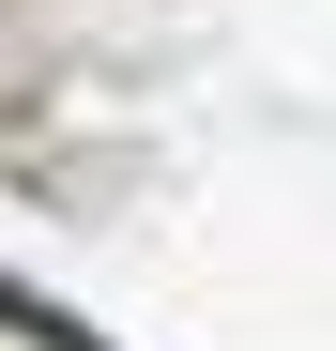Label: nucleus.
<instances>
[{
    "mask_svg": "<svg viewBox=\"0 0 336 351\" xmlns=\"http://www.w3.org/2000/svg\"><path fill=\"white\" fill-rule=\"evenodd\" d=\"M0 321H16V336H46V351H92V336H77L62 306H31V290H16V275H0Z\"/></svg>",
    "mask_w": 336,
    "mask_h": 351,
    "instance_id": "f257e3e1",
    "label": "nucleus"
}]
</instances>
